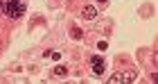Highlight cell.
<instances>
[{
    "label": "cell",
    "mask_w": 158,
    "mask_h": 84,
    "mask_svg": "<svg viewBox=\"0 0 158 84\" xmlns=\"http://www.w3.org/2000/svg\"><path fill=\"white\" fill-rule=\"evenodd\" d=\"M7 16L11 18H20L25 14V5L20 2V0H5V9H2Z\"/></svg>",
    "instance_id": "cell-1"
},
{
    "label": "cell",
    "mask_w": 158,
    "mask_h": 84,
    "mask_svg": "<svg viewBox=\"0 0 158 84\" xmlns=\"http://www.w3.org/2000/svg\"><path fill=\"white\" fill-rule=\"evenodd\" d=\"M90 64H93V73H95V75H102L104 68H106V66H104V59L99 57V55H95V57L90 59Z\"/></svg>",
    "instance_id": "cell-2"
},
{
    "label": "cell",
    "mask_w": 158,
    "mask_h": 84,
    "mask_svg": "<svg viewBox=\"0 0 158 84\" xmlns=\"http://www.w3.org/2000/svg\"><path fill=\"white\" fill-rule=\"evenodd\" d=\"M81 16H84L86 20H95L97 9H95V7H90V5H84V7H81Z\"/></svg>",
    "instance_id": "cell-3"
},
{
    "label": "cell",
    "mask_w": 158,
    "mask_h": 84,
    "mask_svg": "<svg viewBox=\"0 0 158 84\" xmlns=\"http://www.w3.org/2000/svg\"><path fill=\"white\" fill-rule=\"evenodd\" d=\"M54 75H59V77H66V75H68V68H66V66H56V68H54Z\"/></svg>",
    "instance_id": "cell-4"
},
{
    "label": "cell",
    "mask_w": 158,
    "mask_h": 84,
    "mask_svg": "<svg viewBox=\"0 0 158 84\" xmlns=\"http://www.w3.org/2000/svg\"><path fill=\"white\" fill-rule=\"evenodd\" d=\"M70 34H73L75 39H81V37H84V32L79 30V27H73V30H70Z\"/></svg>",
    "instance_id": "cell-5"
},
{
    "label": "cell",
    "mask_w": 158,
    "mask_h": 84,
    "mask_svg": "<svg viewBox=\"0 0 158 84\" xmlns=\"http://www.w3.org/2000/svg\"><path fill=\"white\" fill-rule=\"evenodd\" d=\"M97 48H99V50H106V48H109V43H106V41H99Z\"/></svg>",
    "instance_id": "cell-6"
},
{
    "label": "cell",
    "mask_w": 158,
    "mask_h": 84,
    "mask_svg": "<svg viewBox=\"0 0 158 84\" xmlns=\"http://www.w3.org/2000/svg\"><path fill=\"white\" fill-rule=\"evenodd\" d=\"M122 80H124L122 75H113V77H111V82H122Z\"/></svg>",
    "instance_id": "cell-7"
},
{
    "label": "cell",
    "mask_w": 158,
    "mask_h": 84,
    "mask_svg": "<svg viewBox=\"0 0 158 84\" xmlns=\"http://www.w3.org/2000/svg\"><path fill=\"white\" fill-rule=\"evenodd\" d=\"M97 2H99V5H106V2H109V0H97Z\"/></svg>",
    "instance_id": "cell-8"
}]
</instances>
